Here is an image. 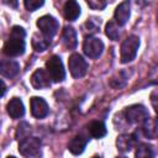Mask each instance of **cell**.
<instances>
[{
    "mask_svg": "<svg viewBox=\"0 0 158 158\" xmlns=\"http://www.w3.org/2000/svg\"><path fill=\"white\" fill-rule=\"evenodd\" d=\"M85 26H88V28H89L90 32H96V31L99 30V25H98V23L94 25V21H93V20H88L86 23H85Z\"/></svg>",
    "mask_w": 158,
    "mask_h": 158,
    "instance_id": "cell-28",
    "label": "cell"
},
{
    "mask_svg": "<svg viewBox=\"0 0 158 158\" xmlns=\"http://www.w3.org/2000/svg\"><path fill=\"white\" fill-rule=\"evenodd\" d=\"M20 70V65L14 62V60H2L1 65H0V72L2 77L6 78H14L15 75H17Z\"/></svg>",
    "mask_w": 158,
    "mask_h": 158,
    "instance_id": "cell-17",
    "label": "cell"
},
{
    "mask_svg": "<svg viewBox=\"0 0 158 158\" xmlns=\"http://www.w3.org/2000/svg\"><path fill=\"white\" fill-rule=\"evenodd\" d=\"M126 81H127V77H126L125 72H118L111 77L109 84L115 89H120V88H123L126 85Z\"/></svg>",
    "mask_w": 158,
    "mask_h": 158,
    "instance_id": "cell-22",
    "label": "cell"
},
{
    "mask_svg": "<svg viewBox=\"0 0 158 158\" xmlns=\"http://www.w3.org/2000/svg\"><path fill=\"white\" fill-rule=\"evenodd\" d=\"M46 69L51 77V79L56 83H60L65 78V70L62 63V59L58 56H52L46 62Z\"/></svg>",
    "mask_w": 158,
    "mask_h": 158,
    "instance_id": "cell-3",
    "label": "cell"
},
{
    "mask_svg": "<svg viewBox=\"0 0 158 158\" xmlns=\"http://www.w3.org/2000/svg\"><path fill=\"white\" fill-rule=\"evenodd\" d=\"M68 67H69V72H70L72 77L77 78V79L84 77L86 73V69H88V64H86L85 59L78 53H73L69 57Z\"/></svg>",
    "mask_w": 158,
    "mask_h": 158,
    "instance_id": "cell-6",
    "label": "cell"
},
{
    "mask_svg": "<svg viewBox=\"0 0 158 158\" xmlns=\"http://www.w3.org/2000/svg\"><path fill=\"white\" fill-rule=\"evenodd\" d=\"M125 117L128 123H142L147 118H149V115L143 105H131L126 107Z\"/></svg>",
    "mask_w": 158,
    "mask_h": 158,
    "instance_id": "cell-4",
    "label": "cell"
},
{
    "mask_svg": "<svg viewBox=\"0 0 158 158\" xmlns=\"http://www.w3.org/2000/svg\"><path fill=\"white\" fill-rule=\"evenodd\" d=\"M85 146H86V138H84L81 135H77L74 136L69 143H68V149L72 154H81L85 149Z\"/></svg>",
    "mask_w": 158,
    "mask_h": 158,
    "instance_id": "cell-15",
    "label": "cell"
},
{
    "mask_svg": "<svg viewBox=\"0 0 158 158\" xmlns=\"http://www.w3.org/2000/svg\"><path fill=\"white\" fill-rule=\"evenodd\" d=\"M88 131H89L91 137L101 138L106 135V126L102 121H91L88 125Z\"/></svg>",
    "mask_w": 158,
    "mask_h": 158,
    "instance_id": "cell-18",
    "label": "cell"
},
{
    "mask_svg": "<svg viewBox=\"0 0 158 158\" xmlns=\"http://www.w3.org/2000/svg\"><path fill=\"white\" fill-rule=\"evenodd\" d=\"M105 33L112 41H117L118 40V37H120V28H118V25L116 23V21H109L106 23Z\"/></svg>",
    "mask_w": 158,
    "mask_h": 158,
    "instance_id": "cell-21",
    "label": "cell"
},
{
    "mask_svg": "<svg viewBox=\"0 0 158 158\" xmlns=\"http://www.w3.org/2000/svg\"><path fill=\"white\" fill-rule=\"evenodd\" d=\"M7 114L12 117V118H20L23 116L25 114V107L22 101L19 98H12L9 102H7Z\"/></svg>",
    "mask_w": 158,
    "mask_h": 158,
    "instance_id": "cell-12",
    "label": "cell"
},
{
    "mask_svg": "<svg viewBox=\"0 0 158 158\" xmlns=\"http://www.w3.org/2000/svg\"><path fill=\"white\" fill-rule=\"evenodd\" d=\"M25 37H26L25 30L20 26H14L10 32L9 40L4 44V53L9 57H19L23 54L26 48Z\"/></svg>",
    "mask_w": 158,
    "mask_h": 158,
    "instance_id": "cell-1",
    "label": "cell"
},
{
    "mask_svg": "<svg viewBox=\"0 0 158 158\" xmlns=\"http://www.w3.org/2000/svg\"><path fill=\"white\" fill-rule=\"evenodd\" d=\"M1 86H2V89H1V95L4 96V94H5V90H6V86H5V83H4V80H1Z\"/></svg>",
    "mask_w": 158,
    "mask_h": 158,
    "instance_id": "cell-29",
    "label": "cell"
},
{
    "mask_svg": "<svg viewBox=\"0 0 158 158\" xmlns=\"http://www.w3.org/2000/svg\"><path fill=\"white\" fill-rule=\"evenodd\" d=\"M30 133H31V126L27 122H21L16 130V138L19 141H23L27 137H30Z\"/></svg>",
    "mask_w": 158,
    "mask_h": 158,
    "instance_id": "cell-23",
    "label": "cell"
},
{
    "mask_svg": "<svg viewBox=\"0 0 158 158\" xmlns=\"http://www.w3.org/2000/svg\"><path fill=\"white\" fill-rule=\"evenodd\" d=\"M93 158H100V157H93Z\"/></svg>",
    "mask_w": 158,
    "mask_h": 158,
    "instance_id": "cell-33",
    "label": "cell"
},
{
    "mask_svg": "<svg viewBox=\"0 0 158 158\" xmlns=\"http://www.w3.org/2000/svg\"><path fill=\"white\" fill-rule=\"evenodd\" d=\"M149 83L151 84H158V65H156L153 69H152V72H151V74H149Z\"/></svg>",
    "mask_w": 158,
    "mask_h": 158,
    "instance_id": "cell-27",
    "label": "cell"
},
{
    "mask_svg": "<svg viewBox=\"0 0 158 158\" xmlns=\"http://www.w3.org/2000/svg\"><path fill=\"white\" fill-rule=\"evenodd\" d=\"M154 122H156V126H157V128H158V114H157V118H156Z\"/></svg>",
    "mask_w": 158,
    "mask_h": 158,
    "instance_id": "cell-30",
    "label": "cell"
},
{
    "mask_svg": "<svg viewBox=\"0 0 158 158\" xmlns=\"http://www.w3.org/2000/svg\"><path fill=\"white\" fill-rule=\"evenodd\" d=\"M136 158H154V149L148 143H141L136 149Z\"/></svg>",
    "mask_w": 158,
    "mask_h": 158,
    "instance_id": "cell-20",
    "label": "cell"
},
{
    "mask_svg": "<svg viewBox=\"0 0 158 158\" xmlns=\"http://www.w3.org/2000/svg\"><path fill=\"white\" fill-rule=\"evenodd\" d=\"M30 106H31V114L36 118H43L49 112V107H48L46 100L42 98H38V96H33L31 99Z\"/></svg>",
    "mask_w": 158,
    "mask_h": 158,
    "instance_id": "cell-9",
    "label": "cell"
},
{
    "mask_svg": "<svg viewBox=\"0 0 158 158\" xmlns=\"http://www.w3.org/2000/svg\"><path fill=\"white\" fill-rule=\"evenodd\" d=\"M86 4L93 10H104L107 2L102 1V0H89V1H86Z\"/></svg>",
    "mask_w": 158,
    "mask_h": 158,
    "instance_id": "cell-26",
    "label": "cell"
},
{
    "mask_svg": "<svg viewBox=\"0 0 158 158\" xmlns=\"http://www.w3.org/2000/svg\"><path fill=\"white\" fill-rule=\"evenodd\" d=\"M31 85L37 90L48 88L51 85V77L48 72H46L44 69L35 70L33 74L31 75Z\"/></svg>",
    "mask_w": 158,
    "mask_h": 158,
    "instance_id": "cell-10",
    "label": "cell"
},
{
    "mask_svg": "<svg viewBox=\"0 0 158 158\" xmlns=\"http://www.w3.org/2000/svg\"><path fill=\"white\" fill-rule=\"evenodd\" d=\"M7 158H15V157H12V156H11V157H7Z\"/></svg>",
    "mask_w": 158,
    "mask_h": 158,
    "instance_id": "cell-32",
    "label": "cell"
},
{
    "mask_svg": "<svg viewBox=\"0 0 158 158\" xmlns=\"http://www.w3.org/2000/svg\"><path fill=\"white\" fill-rule=\"evenodd\" d=\"M37 27L40 28L42 35H44L46 37L52 38L57 33V31L59 28V23L53 16L44 15V16H41L37 20Z\"/></svg>",
    "mask_w": 158,
    "mask_h": 158,
    "instance_id": "cell-5",
    "label": "cell"
},
{
    "mask_svg": "<svg viewBox=\"0 0 158 158\" xmlns=\"http://www.w3.org/2000/svg\"><path fill=\"white\" fill-rule=\"evenodd\" d=\"M143 133L146 137L148 138H154L156 135H157V126H156V122H153L152 120L147 118L144 122H143Z\"/></svg>",
    "mask_w": 158,
    "mask_h": 158,
    "instance_id": "cell-24",
    "label": "cell"
},
{
    "mask_svg": "<svg viewBox=\"0 0 158 158\" xmlns=\"http://www.w3.org/2000/svg\"><path fill=\"white\" fill-rule=\"evenodd\" d=\"M133 146H135V137L132 135L123 133V135H120L116 139V147L122 153L131 151Z\"/></svg>",
    "mask_w": 158,
    "mask_h": 158,
    "instance_id": "cell-16",
    "label": "cell"
},
{
    "mask_svg": "<svg viewBox=\"0 0 158 158\" xmlns=\"http://www.w3.org/2000/svg\"><path fill=\"white\" fill-rule=\"evenodd\" d=\"M41 147V139L37 137H27L19 143V152L23 157H32L38 153Z\"/></svg>",
    "mask_w": 158,
    "mask_h": 158,
    "instance_id": "cell-8",
    "label": "cell"
},
{
    "mask_svg": "<svg viewBox=\"0 0 158 158\" xmlns=\"http://www.w3.org/2000/svg\"><path fill=\"white\" fill-rule=\"evenodd\" d=\"M130 15H131V7H130V1H122L121 4L117 5V7L115 9V20H116V23L118 26H123L128 19H130Z\"/></svg>",
    "mask_w": 158,
    "mask_h": 158,
    "instance_id": "cell-11",
    "label": "cell"
},
{
    "mask_svg": "<svg viewBox=\"0 0 158 158\" xmlns=\"http://www.w3.org/2000/svg\"><path fill=\"white\" fill-rule=\"evenodd\" d=\"M83 51L84 53L89 57V58H98L100 57V54L102 53L104 51V43L100 38H96V37H86L84 40V43H83Z\"/></svg>",
    "mask_w": 158,
    "mask_h": 158,
    "instance_id": "cell-7",
    "label": "cell"
},
{
    "mask_svg": "<svg viewBox=\"0 0 158 158\" xmlns=\"http://www.w3.org/2000/svg\"><path fill=\"white\" fill-rule=\"evenodd\" d=\"M139 47V38L135 35L128 36L121 44V63H128L132 62L136 56H137V51Z\"/></svg>",
    "mask_w": 158,
    "mask_h": 158,
    "instance_id": "cell-2",
    "label": "cell"
},
{
    "mask_svg": "<svg viewBox=\"0 0 158 158\" xmlns=\"http://www.w3.org/2000/svg\"><path fill=\"white\" fill-rule=\"evenodd\" d=\"M63 15L68 21H75L80 15V6L77 1L69 0L64 4L63 7Z\"/></svg>",
    "mask_w": 158,
    "mask_h": 158,
    "instance_id": "cell-13",
    "label": "cell"
},
{
    "mask_svg": "<svg viewBox=\"0 0 158 158\" xmlns=\"http://www.w3.org/2000/svg\"><path fill=\"white\" fill-rule=\"evenodd\" d=\"M51 44V38L46 37L44 35H33L32 37V47L36 52H43L46 51Z\"/></svg>",
    "mask_w": 158,
    "mask_h": 158,
    "instance_id": "cell-19",
    "label": "cell"
},
{
    "mask_svg": "<svg viewBox=\"0 0 158 158\" xmlns=\"http://www.w3.org/2000/svg\"><path fill=\"white\" fill-rule=\"evenodd\" d=\"M62 41H63V44L67 49H74L78 44V41H77V32L73 27H64L63 30V33H62Z\"/></svg>",
    "mask_w": 158,
    "mask_h": 158,
    "instance_id": "cell-14",
    "label": "cell"
},
{
    "mask_svg": "<svg viewBox=\"0 0 158 158\" xmlns=\"http://www.w3.org/2000/svg\"><path fill=\"white\" fill-rule=\"evenodd\" d=\"M117 158H126V157H117Z\"/></svg>",
    "mask_w": 158,
    "mask_h": 158,
    "instance_id": "cell-31",
    "label": "cell"
},
{
    "mask_svg": "<svg viewBox=\"0 0 158 158\" xmlns=\"http://www.w3.org/2000/svg\"><path fill=\"white\" fill-rule=\"evenodd\" d=\"M25 7L28 11H36L37 9H40L44 2L42 0H25Z\"/></svg>",
    "mask_w": 158,
    "mask_h": 158,
    "instance_id": "cell-25",
    "label": "cell"
}]
</instances>
